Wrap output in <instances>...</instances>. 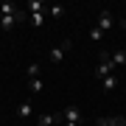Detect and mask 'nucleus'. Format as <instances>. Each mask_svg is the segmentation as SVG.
Wrapping results in <instances>:
<instances>
[{
    "mask_svg": "<svg viewBox=\"0 0 126 126\" xmlns=\"http://www.w3.org/2000/svg\"><path fill=\"white\" fill-rule=\"evenodd\" d=\"M115 73V64H112V53H107V50H101L98 53V67H95V76L98 79H107Z\"/></svg>",
    "mask_w": 126,
    "mask_h": 126,
    "instance_id": "1",
    "label": "nucleus"
},
{
    "mask_svg": "<svg viewBox=\"0 0 126 126\" xmlns=\"http://www.w3.org/2000/svg\"><path fill=\"white\" fill-rule=\"evenodd\" d=\"M95 25H98L101 31H109V28L115 25V17H112V11H109V9H104V11L98 14V23H95Z\"/></svg>",
    "mask_w": 126,
    "mask_h": 126,
    "instance_id": "2",
    "label": "nucleus"
},
{
    "mask_svg": "<svg viewBox=\"0 0 126 126\" xmlns=\"http://www.w3.org/2000/svg\"><path fill=\"white\" fill-rule=\"evenodd\" d=\"M62 121H64V123H79V121H81V109H79V107H73V104H70V107H64Z\"/></svg>",
    "mask_w": 126,
    "mask_h": 126,
    "instance_id": "3",
    "label": "nucleus"
},
{
    "mask_svg": "<svg viewBox=\"0 0 126 126\" xmlns=\"http://www.w3.org/2000/svg\"><path fill=\"white\" fill-rule=\"evenodd\" d=\"M31 115H34V104L31 101H20L17 104V118H20V121H28Z\"/></svg>",
    "mask_w": 126,
    "mask_h": 126,
    "instance_id": "4",
    "label": "nucleus"
},
{
    "mask_svg": "<svg viewBox=\"0 0 126 126\" xmlns=\"http://www.w3.org/2000/svg\"><path fill=\"white\" fill-rule=\"evenodd\" d=\"M95 123H98V126H126V118H121V115H109V118H98Z\"/></svg>",
    "mask_w": 126,
    "mask_h": 126,
    "instance_id": "5",
    "label": "nucleus"
},
{
    "mask_svg": "<svg viewBox=\"0 0 126 126\" xmlns=\"http://www.w3.org/2000/svg\"><path fill=\"white\" fill-rule=\"evenodd\" d=\"M67 48H70V39H67V42H62L59 48H50V53H48V56H50V62H62V59H64V50H67Z\"/></svg>",
    "mask_w": 126,
    "mask_h": 126,
    "instance_id": "6",
    "label": "nucleus"
},
{
    "mask_svg": "<svg viewBox=\"0 0 126 126\" xmlns=\"http://www.w3.org/2000/svg\"><path fill=\"white\" fill-rule=\"evenodd\" d=\"M28 20H31L34 28H42L45 25V11H36V14H28Z\"/></svg>",
    "mask_w": 126,
    "mask_h": 126,
    "instance_id": "7",
    "label": "nucleus"
},
{
    "mask_svg": "<svg viewBox=\"0 0 126 126\" xmlns=\"http://www.w3.org/2000/svg\"><path fill=\"white\" fill-rule=\"evenodd\" d=\"M25 9H28V14H36V11H48V6L42 3V0H31Z\"/></svg>",
    "mask_w": 126,
    "mask_h": 126,
    "instance_id": "8",
    "label": "nucleus"
},
{
    "mask_svg": "<svg viewBox=\"0 0 126 126\" xmlns=\"http://www.w3.org/2000/svg\"><path fill=\"white\" fill-rule=\"evenodd\" d=\"M101 81H104V90H109V93L118 90V76H115V73H112V76H107V79H101Z\"/></svg>",
    "mask_w": 126,
    "mask_h": 126,
    "instance_id": "9",
    "label": "nucleus"
},
{
    "mask_svg": "<svg viewBox=\"0 0 126 126\" xmlns=\"http://www.w3.org/2000/svg\"><path fill=\"white\" fill-rule=\"evenodd\" d=\"M48 14H50L53 20H59V17L64 14V6H62V3H53V6H48Z\"/></svg>",
    "mask_w": 126,
    "mask_h": 126,
    "instance_id": "10",
    "label": "nucleus"
},
{
    "mask_svg": "<svg viewBox=\"0 0 126 126\" xmlns=\"http://www.w3.org/2000/svg\"><path fill=\"white\" fill-rule=\"evenodd\" d=\"M112 64H115V67L126 64V50H115V53H112Z\"/></svg>",
    "mask_w": 126,
    "mask_h": 126,
    "instance_id": "11",
    "label": "nucleus"
},
{
    "mask_svg": "<svg viewBox=\"0 0 126 126\" xmlns=\"http://www.w3.org/2000/svg\"><path fill=\"white\" fill-rule=\"evenodd\" d=\"M28 87H31V93H42V90H45V81H42V79H31Z\"/></svg>",
    "mask_w": 126,
    "mask_h": 126,
    "instance_id": "12",
    "label": "nucleus"
},
{
    "mask_svg": "<svg viewBox=\"0 0 126 126\" xmlns=\"http://www.w3.org/2000/svg\"><path fill=\"white\" fill-rule=\"evenodd\" d=\"M101 36H104V31H101L98 25H93V28H90V39H93V42H101Z\"/></svg>",
    "mask_w": 126,
    "mask_h": 126,
    "instance_id": "13",
    "label": "nucleus"
},
{
    "mask_svg": "<svg viewBox=\"0 0 126 126\" xmlns=\"http://www.w3.org/2000/svg\"><path fill=\"white\" fill-rule=\"evenodd\" d=\"M28 76H31V79H39V64H36V62L28 64Z\"/></svg>",
    "mask_w": 126,
    "mask_h": 126,
    "instance_id": "14",
    "label": "nucleus"
},
{
    "mask_svg": "<svg viewBox=\"0 0 126 126\" xmlns=\"http://www.w3.org/2000/svg\"><path fill=\"white\" fill-rule=\"evenodd\" d=\"M64 126H79V123H64Z\"/></svg>",
    "mask_w": 126,
    "mask_h": 126,
    "instance_id": "15",
    "label": "nucleus"
},
{
    "mask_svg": "<svg viewBox=\"0 0 126 126\" xmlns=\"http://www.w3.org/2000/svg\"><path fill=\"white\" fill-rule=\"evenodd\" d=\"M123 28H126V17H123Z\"/></svg>",
    "mask_w": 126,
    "mask_h": 126,
    "instance_id": "16",
    "label": "nucleus"
},
{
    "mask_svg": "<svg viewBox=\"0 0 126 126\" xmlns=\"http://www.w3.org/2000/svg\"><path fill=\"white\" fill-rule=\"evenodd\" d=\"M0 20H3V17H0Z\"/></svg>",
    "mask_w": 126,
    "mask_h": 126,
    "instance_id": "17",
    "label": "nucleus"
}]
</instances>
